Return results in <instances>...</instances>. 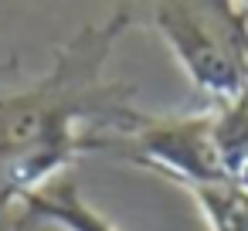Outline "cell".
<instances>
[{"instance_id":"obj_5","label":"cell","mask_w":248,"mask_h":231,"mask_svg":"<svg viewBox=\"0 0 248 231\" xmlns=\"http://www.w3.org/2000/svg\"><path fill=\"white\" fill-rule=\"evenodd\" d=\"M0 231H31V221H28V214H24V211H17V217H7Z\"/></svg>"},{"instance_id":"obj_1","label":"cell","mask_w":248,"mask_h":231,"mask_svg":"<svg viewBox=\"0 0 248 231\" xmlns=\"http://www.w3.org/2000/svg\"><path fill=\"white\" fill-rule=\"evenodd\" d=\"M129 7L82 28L65 41L51 68L24 92L0 95V211L55 177L106 129L129 102L126 89L106 82V62L129 31Z\"/></svg>"},{"instance_id":"obj_2","label":"cell","mask_w":248,"mask_h":231,"mask_svg":"<svg viewBox=\"0 0 248 231\" xmlns=\"http://www.w3.org/2000/svg\"><path fill=\"white\" fill-rule=\"evenodd\" d=\"M150 24L211 106L248 92V4L163 0L150 7Z\"/></svg>"},{"instance_id":"obj_4","label":"cell","mask_w":248,"mask_h":231,"mask_svg":"<svg viewBox=\"0 0 248 231\" xmlns=\"http://www.w3.org/2000/svg\"><path fill=\"white\" fill-rule=\"evenodd\" d=\"M21 211L28 214L31 224H55L62 231H119L106 214H99L82 190L75 187V180H68L65 173L55 177L51 184H45L41 190L28 194L21 200Z\"/></svg>"},{"instance_id":"obj_3","label":"cell","mask_w":248,"mask_h":231,"mask_svg":"<svg viewBox=\"0 0 248 231\" xmlns=\"http://www.w3.org/2000/svg\"><path fill=\"white\" fill-rule=\"evenodd\" d=\"M85 150L123 156L136 167L177 180L184 190L221 184L211 109L190 116H146L126 106L106 129L89 136Z\"/></svg>"}]
</instances>
